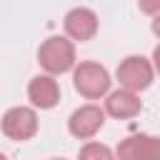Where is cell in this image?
<instances>
[{"label": "cell", "instance_id": "cell-1", "mask_svg": "<svg viewBox=\"0 0 160 160\" xmlns=\"http://www.w3.org/2000/svg\"><path fill=\"white\" fill-rule=\"evenodd\" d=\"M38 60L50 75L68 72L75 65V45L68 38H48L38 50Z\"/></svg>", "mask_w": 160, "mask_h": 160}, {"label": "cell", "instance_id": "cell-13", "mask_svg": "<svg viewBox=\"0 0 160 160\" xmlns=\"http://www.w3.org/2000/svg\"><path fill=\"white\" fill-rule=\"evenodd\" d=\"M152 32L160 38V12H158V15H155V20H152Z\"/></svg>", "mask_w": 160, "mask_h": 160}, {"label": "cell", "instance_id": "cell-9", "mask_svg": "<svg viewBox=\"0 0 160 160\" xmlns=\"http://www.w3.org/2000/svg\"><path fill=\"white\" fill-rule=\"evenodd\" d=\"M105 110H108L112 118H135V115L140 112V100H138L135 90L122 88V90H115V92L108 95Z\"/></svg>", "mask_w": 160, "mask_h": 160}, {"label": "cell", "instance_id": "cell-14", "mask_svg": "<svg viewBox=\"0 0 160 160\" xmlns=\"http://www.w3.org/2000/svg\"><path fill=\"white\" fill-rule=\"evenodd\" d=\"M52 160H62V158H52Z\"/></svg>", "mask_w": 160, "mask_h": 160}, {"label": "cell", "instance_id": "cell-2", "mask_svg": "<svg viewBox=\"0 0 160 160\" xmlns=\"http://www.w3.org/2000/svg\"><path fill=\"white\" fill-rule=\"evenodd\" d=\"M72 80H75L78 92L85 95V98H100V95H105L108 88H110V75H108V70H105L102 65H98V62H80V65L75 68Z\"/></svg>", "mask_w": 160, "mask_h": 160}, {"label": "cell", "instance_id": "cell-10", "mask_svg": "<svg viewBox=\"0 0 160 160\" xmlns=\"http://www.w3.org/2000/svg\"><path fill=\"white\" fill-rule=\"evenodd\" d=\"M78 160H115V155L102 142H88V145H82Z\"/></svg>", "mask_w": 160, "mask_h": 160}, {"label": "cell", "instance_id": "cell-11", "mask_svg": "<svg viewBox=\"0 0 160 160\" xmlns=\"http://www.w3.org/2000/svg\"><path fill=\"white\" fill-rule=\"evenodd\" d=\"M140 10L155 15V12H160V0H140Z\"/></svg>", "mask_w": 160, "mask_h": 160}, {"label": "cell", "instance_id": "cell-12", "mask_svg": "<svg viewBox=\"0 0 160 160\" xmlns=\"http://www.w3.org/2000/svg\"><path fill=\"white\" fill-rule=\"evenodd\" d=\"M152 60H155V70L160 72V45L155 48V52H152Z\"/></svg>", "mask_w": 160, "mask_h": 160}, {"label": "cell", "instance_id": "cell-3", "mask_svg": "<svg viewBox=\"0 0 160 160\" xmlns=\"http://www.w3.org/2000/svg\"><path fill=\"white\" fill-rule=\"evenodd\" d=\"M118 80L128 90H145L152 82V65L140 55H130L118 65Z\"/></svg>", "mask_w": 160, "mask_h": 160}, {"label": "cell", "instance_id": "cell-7", "mask_svg": "<svg viewBox=\"0 0 160 160\" xmlns=\"http://www.w3.org/2000/svg\"><path fill=\"white\" fill-rule=\"evenodd\" d=\"M65 32L72 40H90L98 32V15L90 8H72L65 15Z\"/></svg>", "mask_w": 160, "mask_h": 160}, {"label": "cell", "instance_id": "cell-8", "mask_svg": "<svg viewBox=\"0 0 160 160\" xmlns=\"http://www.w3.org/2000/svg\"><path fill=\"white\" fill-rule=\"evenodd\" d=\"M28 98L32 100L35 108L40 110H50L58 105L60 100V88H58V80L52 75H38L30 80L28 85Z\"/></svg>", "mask_w": 160, "mask_h": 160}, {"label": "cell", "instance_id": "cell-5", "mask_svg": "<svg viewBox=\"0 0 160 160\" xmlns=\"http://www.w3.org/2000/svg\"><path fill=\"white\" fill-rule=\"evenodd\" d=\"M118 160H160V138L130 135L118 145Z\"/></svg>", "mask_w": 160, "mask_h": 160}, {"label": "cell", "instance_id": "cell-4", "mask_svg": "<svg viewBox=\"0 0 160 160\" xmlns=\"http://www.w3.org/2000/svg\"><path fill=\"white\" fill-rule=\"evenodd\" d=\"M38 130V115L30 108H10L2 115V132L12 140H28Z\"/></svg>", "mask_w": 160, "mask_h": 160}, {"label": "cell", "instance_id": "cell-6", "mask_svg": "<svg viewBox=\"0 0 160 160\" xmlns=\"http://www.w3.org/2000/svg\"><path fill=\"white\" fill-rule=\"evenodd\" d=\"M102 122H105V112H102L98 105H82V108H78V110L70 115L68 128H70V132H72L75 138L88 140V138H92V135L102 128Z\"/></svg>", "mask_w": 160, "mask_h": 160}]
</instances>
